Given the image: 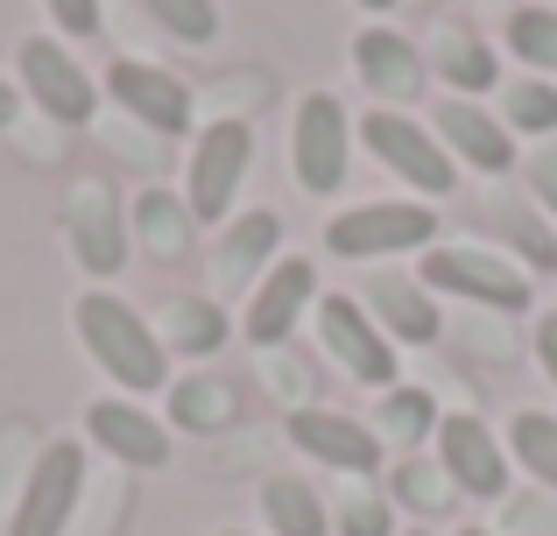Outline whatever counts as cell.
<instances>
[{
	"instance_id": "obj_1",
	"label": "cell",
	"mask_w": 557,
	"mask_h": 536,
	"mask_svg": "<svg viewBox=\"0 0 557 536\" xmlns=\"http://www.w3.org/2000/svg\"><path fill=\"white\" fill-rule=\"evenodd\" d=\"M71 332H78V346L92 353V367L107 374L113 388H127V396H156V388H170L163 339H156V325L127 297H113V289H85V297L71 303Z\"/></svg>"
},
{
	"instance_id": "obj_2",
	"label": "cell",
	"mask_w": 557,
	"mask_h": 536,
	"mask_svg": "<svg viewBox=\"0 0 557 536\" xmlns=\"http://www.w3.org/2000/svg\"><path fill=\"white\" fill-rule=\"evenodd\" d=\"M247 163H255V127L247 121H212L198 141H190V170H184V205L198 226H226L233 198L247 184Z\"/></svg>"
},
{
	"instance_id": "obj_3",
	"label": "cell",
	"mask_w": 557,
	"mask_h": 536,
	"mask_svg": "<svg viewBox=\"0 0 557 536\" xmlns=\"http://www.w3.org/2000/svg\"><path fill=\"white\" fill-rule=\"evenodd\" d=\"M14 71H22V99L57 127H85L99 113V85L57 36H22L14 42Z\"/></svg>"
},
{
	"instance_id": "obj_4",
	"label": "cell",
	"mask_w": 557,
	"mask_h": 536,
	"mask_svg": "<svg viewBox=\"0 0 557 536\" xmlns=\"http://www.w3.org/2000/svg\"><path fill=\"white\" fill-rule=\"evenodd\" d=\"M78 495H85V445L50 438L36 452V466H28L22 495H14L8 536H64L71 515H78Z\"/></svg>"
},
{
	"instance_id": "obj_5",
	"label": "cell",
	"mask_w": 557,
	"mask_h": 536,
	"mask_svg": "<svg viewBox=\"0 0 557 536\" xmlns=\"http://www.w3.org/2000/svg\"><path fill=\"white\" fill-rule=\"evenodd\" d=\"M346 163H354V121L332 92H304L297 99V127H289V170L311 198H332L346 184Z\"/></svg>"
},
{
	"instance_id": "obj_6",
	"label": "cell",
	"mask_w": 557,
	"mask_h": 536,
	"mask_svg": "<svg viewBox=\"0 0 557 536\" xmlns=\"http://www.w3.org/2000/svg\"><path fill=\"white\" fill-rule=\"evenodd\" d=\"M423 289L466 297L480 311H530V275L494 248H423Z\"/></svg>"
},
{
	"instance_id": "obj_7",
	"label": "cell",
	"mask_w": 557,
	"mask_h": 536,
	"mask_svg": "<svg viewBox=\"0 0 557 536\" xmlns=\"http://www.w3.org/2000/svg\"><path fill=\"white\" fill-rule=\"evenodd\" d=\"M360 141L381 155V170H395V177L409 184V191H423V198H445L451 184V155H445V141L431 135L423 121H409V113H395V107H374L368 121H360Z\"/></svg>"
},
{
	"instance_id": "obj_8",
	"label": "cell",
	"mask_w": 557,
	"mask_h": 536,
	"mask_svg": "<svg viewBox=\"0 0 557 536\" xmlns=\"http://www.w3.org/2000/svg\"><path fill=\"white\" fill-rule=\"evenodd\" d=\"M64 234H71V254H78L85 275H121L127 262V212L113 198L107 177H78L64 198Z\"/></svg>"
},
{
	"instance_id": "obj_9",
	"label": "cell",
	"mask_w": 557,
	"mask_h": 536,
	"mask_svg": "<svg viewBox=\"0 0 557 536\" xmlns=\"http://www.w3.org/2000/svg\"><path fill=\"white\" fill-rule=\"evenodd\" d=\"M437 212L431 205H354L325 226V248L339 262H374V254H403V248H431Z\"/></svg>"
},
{
	"instance_id": "obj_10",
	"label": "cell",
	"mask_w": 557,
	"mask_h": 536,
	"mask_svg": "<svg viewBox=\"0 0 557 536\" xmlns=\"http://www.w3.org/2000/svg\"><path fill=\"white\" fill-rule=\"evenodd\" d=\"M311 311H318V346H325V353L339 360L354 382H368V388H395V346L374 332L368 303H354V297H318Z\"/></svg>"
},
{
	"instance_id": "obj_11",
	"label": "cell",
	"mask_w": 557,
	"mask_h": 536,
	"mask_svg": "<svg viewBox=\"0 0 557 536\" xmlns=\"http://www.w3.org/2000/svg\"><path fill=\"white\" fill-rule=\"evenodd\" d=\"M107 92L127 107V121H141L149 135H190V85L177 71L149 64V57H113Z\"/></svg>"
},
{
	"instance_id": "obj_12",
	"label": "cell",
	"mask_w": 557,
	"mask_h": 536,
	"mask_svg": "<svg viewBox=\"0 0 557 536\" xmlns=\"http://www.w3.org/2000/svg\"><path fill=\"white\" fill-rule=\"evenodd\" d=\"M283 248V212H240L226 234H212V303L219 297H255V283L269 275V254Z\"/></svg>"
},
{
	"instance_id": "obj_13",
	"label": "cell",
	"mask_w": 557,
	"mask_h": 536,
	"mask_svg": "<svg viewBox=\"0 0 557 536\" xmlns=\"http://www.w3.org/2000/svg\"><path fill=\"white\" fill-rule=\"evenodd\" d=\"M318 303V275L311 262H275L269 275L255 283V297H247V317H240V332H247V346H261V353H275V346L297 332V317Z\"/></svg>"
},
{
	"instance_id": "obj_14",
	"label": "cell",
	"mask_w": 557,
	"mask_h": 536,
	"mask_svg": "<svg viewBox=\"0 0 557 536\" xmlns=\"http://www.w3.org/2000/svg\"><path fill=\"white\" fill-rule=\"evenodd\" d=\"M85 438H92L107 459L135 466V473L170 466V424H156V416L141 410V402H121V396L92 402V410H85Z\"/></svg>"
},
{
	"instance_id": "obj_15",
	"label": "cell",
	"mask_w": 557,
	"mask_h": 536,
	"mask_svg": "<svg viewBox=\"0 0 557 536\" xmlns=\"http://www.w3.org/2000/svg\"><path fill=\"white\" fill-rule=\"evenodd\" d=\"M437 466L451 473L459 495H480V501L508 495V459L480 416H437Z\"/></svg>"
},
{
	"instance_id": "obj_16",
	"label": "cell",
	"mask_w": 557,
	"mask_h": 536,
	"mask_svg": "<svg viewBox=\"0 0 557 536\" xmlns=\"http://www.w3.org/2000/svg\"><path fill=\"white\" fill-rule=\"evenodd\" d=\"M354 71H360V85L374 92V107H395V113H403L409 99L423 92V78H431L417 42L395 36V28H381V22L354 36Z\"/></svg>"
},
{
	"instance_id": "obj_17",
	"label": "cell",
	"mask_w": 557,
	"mask_h": 536,
	"mask_svg": "<svg viewBox=\"0 0 557 536\" xmlns=\"http://www.w3.org/2000/svg\"><path fill=\"white\" fill-rule=\"evenodd\" d=\"M289 445L325 459V466H339V473H374L381 466L374 424H354V416H339V410H289Z\"/></svg>"
},
{
	"instance_id": "obj_18",
	"label": "cell",
	"mask_w": 557,
	"mask_h": 536,
	"mask_svg": "<svg viewBox=\"0 0 557 536\" xmlns=\"http://www.w3.org/2000/svg\"><path fill=\"white\" fill-rule=\"evenodd\" d=\"M431 135L445 141V155H459V163L487 170V177H502V170L516 163V135H508L494 113H480L473 99H445V107H437V127H431Z\"/></svg>"
},
{
	"instance_id": "obj_19",
	"label": "cell",
	"mask_w": 557,
	"mask_h": 536,
	"mask_svg": "<svg viewBox=\"0 0 557 536\" xmlns=\"http://www.w3.org/2000/svg\"><path fill=\"white\" fill-rule=\"evenodd\" d=\"M226 311H219L212 297H170L163 311H156V339H163V353H190V360H205V353H219L226 346Z\"/></svg>"
},
{
	"instance_id": "obj_20",
	"label": "cell",
	"mask_w": 557,
	"mask_h": 536,
	"mask_svg": "<svg viewBox=\"0 0 557 536\" xmlns=\"http://www.w3.org/2000/svg\"><path fill=\"white\" fill-rule=\"evenodd\" d=\"M374 317L395 332V339H409V346H423V339H437L445 332V317H437V303H431V289L423 283H409V275H381L374 283Z\"/></svg>"
},
{
	"instance_id": "obj_21",
	"label": "cell",
	"mask_w": 557,
	"mask_h": 536,
	"mask_svg": "<svg viewBox=\"0 0 557 536\" xmlns=\"http://www.w3.org/2000/svg\"><path fill=\"white\" fill-rule=\"evenodd\" d=\"M127 226L141 234L149 262H163V269L190 254V205H184V198H170V191H141L135 212H127Z\"/></svg>"
},
{
	"instance_id": "obj_22",
	"label": "cell",
	"mask_w": 557,
	"mask_h": 536,
	"mask_svg": "<svg viewBox=\"0 0 557 536\" xmlns=\"http://www.w3.org/2000/svg\"><path fill=\"white\" fill-rule=\"evenodd\" d=\"M233 416H240V396L226 382H212V374L170 382V424L177 431H233Z\"/></svg>"
},
{
	"instance_id": "obj_23",
	"label": "cell",
	"mask_w": 557,
	"mask_h": 536,
	"mask_svg": "<svg viewBox=\"0 0 557 536\" xmlns=\"http://www.w3.org/2000/svg\"><path fill=\"white\" fill-rule=\"evenodd\" d=\"M261 515H269L275 536H325L332 529V515H325L311 481H269L261 487Z\"/></svg>"
},
{
	"instance_id": "obj_24",
	"label": "cell",
	"mask_w": 557,
	"mask_h": 536,
	"mask_svg": "<svg viewBox=\"0 0 557 536\" xmlns=\"http://www.w3.org/2000/svg\"><path fill=\"white\" fill-rule=\"evenodd\" d=\"M431 64H437V78H451L459 92H487L494 85V50L480 36H466V28H437L431 36Z\"/></svg>"
},
{
	"instance_id": "obj_25",
	"label": "cell",
	"mask_w": 557,
	"mask_h": 536,
	"mask_svg": "<svg viewBox=\"0 0 557 536\" xmlns=\"http://www.w3.org/2000/svg\"><path fill=\"white\" fill-rule=\"evenodd\" d=\"M423 431H437V402L423 396V388H409V382L381 388V410H374V438H381V445H417Z\"/></svg>"
},
{
	"instance_id": "obj_26",
	"label": "cell",
	"mask_w": 557,
	"mask_h": 536,
	"mask_svg": "<svg viewBox=\"0 0 557 536\" xmlns=\"http://www.w3.org/2000/svg\"><path fill=\"white\" fill-rule=\"evenodd\" d=\"M508 50L536 64V78H557V8H516L508 14Z\"/></svg>"
},
{
	"instance_id": "obj_27",
	"label": "cell",
	"mask_w": 557,
	"mask_h": 536,
	"mask_svg": "<svg viewBox=\"0 0 557 536\" xmlns=\"http://www.w3.org/2000/svg\"><path fill=\"white\" fill-rule=\"evenodd\" d=\"M508 452L522 459V466L536 473V481L557 495V416H544V410H522L516 424H508Z\"/></svg>"
},
{
	"instance_id": "obj_28",
	"label": "cell",
	"mask_w": 557,
	"mask_h": 536,
	"mask_svg": "<svg viewBox=\"0 0 557 536\" xmlns=\"http://www.w3.org/2000/svg\"><path fill=\"white\" fill-rule=\"evenodd\" d=\"M502 127H516V135H550L557 127V85L550 78H522L502 92Z\"/></svg>"
},
{
	"instance_id": "obj_29",
	"label": "cell",
	"mask_w": 557,
	"mask_h": 536,
	"mask_svg": "<svg viewBox=\"0 0 557 536\" xmlns=\"http://www.w3.org/2000/svg\"><path fill=\"white\" fill-rule=\"evenodd\" d=\"M395 495H403L417 515H445L459 487H451V473L437 466V459H403V466H395Z\"/></svg>"
},
{
	"instance_id": "obj_30",
	"label": "cell",
	"mask_w": 557,
	"mask_h": 536,
	"mask_svg": "<svg viewBox=\"0 0 557 536\" xmlns=\"http://www.w3.org/2000/svg\"><path fill=\"white\" fill-rule=\"evenodd\" d=\"M141 8L156 14V28H170L177 42H212L219 36V0H141Z\"/></svg>"
},
{
	"instance_id": "obj_31",
	"label": "cell",
	"mask_w": 557,
	"mask_h": 536,
	"mask_svg": "<svg viewBox=\"0 0 557 536\" xmlns=\"http://www.w3.org/2000/svg\"><path fill=\"white\" fill-rule=\"evenodd\" d=\"M388 501H374V495H354L339 509V536H388Z\"/></svg>"
},
{
	"instance_id": "obj_32",
	"label": "cell",
	"mask_w": 557,
	"mask_h": 536,
	"mask_svg": "<svg viewBox=\"0 0 557 536\" xmlns=\"http://www.w3.org/2000/svg\"><path fill=\"white\" fill-rule=\"evenodd\" d=\"M50 8V22L64 28L71 42H85V36H99V0H42Z\"/></svg>"
},
{
	"instance_id": "obj_33",
	"label": "cell",
	"mask_w": 557,
	"mask_h": 536,
	"mask_svg": "<svg viewBox=\"0 0 557 536\" xmlns=\"http://www.w3.org/2000/svg\"><path fill=\"white\" fill-rule=\"evenodd\" d=\"M530 191H536V205L557 220V149H544V155L530 163Z\"/></svg>"
},
{
	"instance_id": "obj_34",
	"label": "cell",
	"mask_w": 557,
	"mask_h": 536,
	"mask_svg": "<svg viewBox=\"0 0 557 536\" xmlns=\"http://www.w3.org/2000/svg\"><path fill=\"white\" fill-rule=\"evenodd\" d=\"M536 367L557 382V311L550 317H536Z\"/></svg>"
},
{
	"instance_id": "obj_35",
	"label": "cell",
	"mask_w": 557,
	"mask_h": 536,
	"mask_svg": "<svg viewBox=\"0 0 557 536\" xmlns=\"http://www.w3.org/2000/svg\"><path fill=\"white\" fill-rule=\"evenodd\" d=\"M14 121H22V85H14V78H0V135H8Z\"/></svg>"
},
{
	"instance_id": "obj_36",
	"label": "cell",
	"mask_w": 557,
	"mask_h": 536,
	"mask_svg": "<svg viewBox=\"0 0 557 536\" xmlns=\"http://www.w3.org/2000/svg\"><path fill=\"white\" fill-rule=\"evenodd\" d=\"M360 8H374V14H381V8H395V0H360Z\"/></svg>"
},
{
	"instance_id": "obj_37",
	"label": "cell",
	"mask_w": 557,
	"mask_h": 536,
	"mask_svg": "<svg viewBox=\"0 0 557 536\" xmlns=\"http://www.w3.org/2000/svg\"><path fill=\"white\" fill-rule=\"evenodd\" d=\"M466 536H487V529H466Z\"/></svg>"
},
{
	"instance_id": "obj_38",
	"label": "cell",
	"mask_w": 557,
	"mask_h": 536,
	"mask_svg": "<svg viewBox=\"0 0 557 536\" xmlns=\"http://www.w3.org/2000/svg\"><path fill=\"white\" fill-rule=\"evenodd\" d=\"M431 8H445V0H431Z\"/></svg>"
},
{
	"instance_id": "obj_39",
	"label": "cell",
	"mask_w": 557,
	"mask_h": 536,
	"mask_svg": "<svg viewBox=\"0 0 557 536\" xmlns=\"http://www.w3.org/2000/svg\"><path fill=\"white\" fill-rule=\"evenodd\" d=\"M544 8H557V0H544Z\"/></svg>"
},
{
	"instance_id": "obj_40",
	"label": "cell",
	"mask_w": 557,
	"mask_h": 536,
	"mask_svg": "<svg viewBox=\"0 0 557 536\" xmlns=\"http://www.w3.org/2000/svg\"><path fill=\"white\" fill-rule=\"evenodd\" d=\"M226 536H240V529H226Z\"/></svg>"
}]
</instances>
